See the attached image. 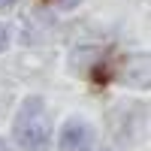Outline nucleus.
<instances>
[{"mask_svg":"<svg viewBox=\"0 0 151 151\" xmlns=\"http://www.w3.org/2000/svg\"><path fill=\"white\" fill-rule=\"evenodd\" d=\"M12 3H15V0H0V9H9Z\"/></svg>","mask_w":151,"mask_h":151,"instance_id":"obj_5","label":"nucleus"},{"mask_svg":"<svg viewBox=\"0 0 151 151\" xmlns=\"http://www.w3.org/2000/svg\"><path fill=\"white\" fill-rule=\"evenodd\" d=\"M94 142V127L82 118H70L60 130V148L64 151H88Z\"/></svg>","mask_w":151,"mask_h":151,"instance_id":"obj_2","label":"nucleus"},{"mask_svg":"<svg viewBox=\"0 0 151 151\" xmlns=\"http://www.w3.org/2000/svg\"><path fill=\"white\" fill-rule=\"evenodd\" d=\"M55 3H58V9H76L82 0H55Z\"/></svg>","mask_w":151,"mask_h":151,"instance_id":"obj_3","label":"nucleus"},{"mask_svg":"<svg viewBox=\"0 0 151 151\" xmlns=\"http://www.w3.org/2000/svg\"><path fill=\"white\" fill-rule=\"evenodd\" d=\"M0 151H9V148H6V145H3V139H0Z\"/></svg>","mask_w":151,"mask_h":151,"instance_id":"obj_6","label":"nucleus"},{"mask_svg":"<svg viewBox=\"0 0 151 151\" xmlns=\"http://www.w3.org/2000/svg\"><path fill=\"white\" fill-rule=\"evenodd\" d=\"M9 45V33H6V24H0V52Z\"/></svg>","mask_w":151,"mask_h":151,"instance_id":"obj_4","label":"nucleus"},{"mask_svg":"<svg viewBox=\"0 0 151 151\" xmlns=\"http://www.w3.org/2000/svg\"><path fill=\"white\" fill-rule=\"evenodd\" d=\"M15 139L27 151H48V139H52V124H48L45 106L40 97H27L18 109L15 118Z\"/></svg>","mask_w":151,"mask_h":151,"instance_id":"obj_1","label":"nucleus"}]
</instances>
